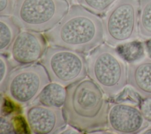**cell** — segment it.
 Segmentation results:
<instances>
[{"label":"cell","mask_w":151,"mask_h":134,"mask_svg":"<svg viewBox=\"0 0 151 134\" xmlns=\"http://www.w3.org/2000/svg\"><path fill=\"white\" fill-rule=\"evenodd\" d=\"M127 84L143 97H151V59L144 58L127 65Z\"/></svg>","instance_id":"obj_11"},{"label":"cell","mask_w":151,"mask_h":134,"mask_svg":"<svg viewBox=\"0 0 151 134\" xmlns=\"http://www.w3.org/2000/svg\"><path fill=\"white\" fill-rule=\"evenodd\" d=\"M138 107L144 118L149 123L151 122V97L142 99Z\"/></svg>","instance_id":"obj_19"},{"label":"cell","mask_w":151,"mask_h":134,"mask_svg":"<svg viewBox=\"0 0 151 134\" xmlns=\"http://www.w3.org/2000/svg\"><path fill=\"white\" fill-rule=\"evenodd\" d=\"M140 133H146L149 134L151 133V126H148L147 128H146L145 129H143Z\"/></svg>","instance_id":"obj_23"},{"label":"cell","mask_w":151,"mask_h":134,"mask_svg":"<svg viewBox=\"0 0 151 134\" xmlns=\"http://www.w3.org/2000/svg\"><path fill=\"white\" fill-rule=\"evenodd\" d=\"M15 0H0V16H12Z\"/></svg>","instance_id":"obj_20"},{"label":"cell","mask_w":151,"mask_h":134,"mask_svg":"<svg viewBox=\"0 0 151 134\" xmlns=\"http://www.w3.org/2000/svg\"><path fill=\"white\" fill-rule=\"evenodd\" d=\"M87 74L111 97L127 84V65L115 47L106 43L97 46L87 58Z\"/></svg>","instance_id":"obj_3"},{"label":"cell","mask_w":151,"mask_h":134,"mask_svg":"<svg viewBox=\"0 0 151 134\" xmlns=\"http://www.w3.org/2000/svg\"><path fill=\"white\" fill-rule=\"evenodd\" d=\"M14 68L9 61L7 55L6 54H0V90L1 93L4 92L5 84L8 77Z\"/></svg>","instance_id":"obj_18"},{"label":"cell","mask_w":151,"mask_h":134,"mask_svg":"<svg viewBox=\"0 0 151 134\" xmlns=\"http://www.w3.org/2000/svg\"><path fill=\"white\" fill-rule=\"evenodd\" d=\"M140 0H118L103 19L104 40L116 47L139 37Z\"/></svg>","instance_id":"obj_6"},{"label":"cell","mask_w":151,"mask_h":134,"mask_svg":"<svg viewBox=\"0 0 151 134\" xmlns=\"http://www.w3.org/2000/svg\"><path fill=\"white\" fill-rule=\"evenodd\" d=\"M118 0H76L77 2L99 16L105 15Z\"/></svg>","instance_id":"obj_16"},{"label":"cell","mask_w":151,"mask_h":134,"mask_svg":"<svg viewBox=\"0 0 151 134\" xmlns=\"http://www.w3.org/2000/svg\"><path fill=\"white\" fill-rule=\"evenodd\" d=\"M66 96V87L58 83L51 81L42 89L32 103L50 107L63 108Z\"/></svg>","instance_id":"obj_12"},{"label":"cell","mask_w":151,"mask_h":134,"mask_svg":"<svg viewBox=\"0 0 151 134\" xmlns=\"http://www.w3.org/2000/svg\"><path fill=\"white\" fill-rule=\"evenodd\" d=\"M149 125L136 105L110 102L107 126L111 131L122 134L140 133Z\"/></svg>","instance_id":"obj_9"},{"label":"cell","mask_w":151,"mask_h":134,"mask_svg":"<svg viewBox=\"0 0 151 134\" xmlns=\"http://www.w3.org/2000/svg\"><path fill=\"white\" fill-rule=\"evenodd\" d=\"M120 57L129 64L135 63L143 60L146 54L144 42L132 40L115 47Z\"/></svg>","instance_id":"obj_13"},{"label":"cell","mask_w":151,"mask_h":134,"mask_svg":"<svg viewBox=\"0 0 151 134\" xmlns=\"http://www.w3.org/2000/svg\"><path fill=\"white\" fill-rule=\"evenodd\" d=\"M82 132L76 129L75 128L69 125V126H66L63 130L60 132V133H81Z\"/></svg>","instance_id":"obj_21"},{"label":"cell","mask_w":151,"mask_h":134,"mask_svg":"<svg viewBox=\"0 0 151 134\" xmlns=\"http://www.w3.org/2000/svg\"><path fill=\"white\" fill-rule=\"evenodd\" d=\"M47 48V40L41 32L24 30L15 37L6 54L14 67L40 60Z\"/></svg>","instance_id":"obj_8"},{"label":"cell","mask_w":151,"mask_h":134,"mask_svg":"<svg viewBox=\"0 0 151 134\" xmlns=\"http://www.w3.org/2000/svg\"><path fill=\"white\" fill-rule=\"evenodd\" d=\"M139 37L151 38V0H140Z\"/></svg>","instance_id":"obj_15"},{"label":"cell","mask_w":151,"mask_h":134,"mask_svg":"<svg viewBox=\"0 0 151 134\" xmlns=\"http://www.w3.org/2000/svg\"><path fill=\"white\" fill-rule=\"evenodd\" d=\"M146 54L147 57L151 59V38L147 39L146 41L144 42Z\"/></svg>","instance_id":"obj_22"},{"label":"cell","mask_w":151,"mask_h":134,"mask_svg":"<svg viewBox=\"0 0 151 134\" xmlns=\"http://www.w3.org/2000/svg\"><path fill=\"white\" fill-rule=\"evenodd\" d=\"M51 82L68 87L87 76V59L84 53L64 47H47L40 61Z\"/></svg>","instance_id":"obj_5"},{"label":"cell","mask_w":151,"mask_h":134,"mask_svg":"<svg viewBox=\"0 0 151 134\" xmlns=\"http://www.w3.org/2000/svg\"><path fill=\"white\" fill-rule=\"evenodd\" d=\"M25 116L31 132L35 134L58 133L67 124L63 108L37 103H32L25 109Z\"/></svg>","instance_id":"obj_10"},{"label":"cell","mask_w":151,"mask_h":134,"mask_svg":"<svg viewBox=\"0 0 151 134\" xmlns=\"http://www.w3.org/2000/svg\"><path fill=\"white\" fill-rule=\"evenodd\" d=\"M111 98L109 102L127 103L137 106H139L142 99L141 95L132 87H124L119 93L111 97Z\"/></svg>","instance_id":"obj_17"},{"label":"cell","mask_w":151,"mask_h":134,"mask_svg":"<svg viewBox=\"0 0 151 134\" xmlns=\"http://www.w3.org/2000/svg\"><path fill=\"white\" fill-rule=\"evenodd\" d=\"M50 82L47 72L41 63L19 66L10 73L4 93L15 103L26 106L34 102Z\"/></svg>","instance_id":"obj_7"},{"label":"cell","mask_w":151,"mask_h":134,"mask_svg":"<svg viewBox=\"0 0 151 134\" xmlns=\"http://www.w3.org/2000/svg\"><path fill=\"white\" fill-rule=\"evenodd\" d=\"M21 28L12 16H0V53H6L9 46L20 32Z\"/></svg>","instance_id":"obj_14"},{"label":"cell","mask_w":151,"mask_h":134,"mask_svg":"<svg viewBox=\"0 0 151 134\" xmlns=\"http://www.w3.org/2000/svg\"><path fill=\"white\" fill-rule=\"evenodd\" d=\"M66 89L63 110L67 125L87 133L108 128L110 102L92 79L86 77Z\"/></svg>","instance_id":"obj_1"},{"label":"cell","mask_w":151,"mask_h":134,"mask_svg":"<svg viewBox=\"0 0 151 134\" xmlns=\"http://www.w3.org/2000/svg\"><path fill=\"white\" fill-rule=\"evenodd\" d=\"M44 35L50 45L82 53L91 51L104 41L100 16L79 4L71 5L61 20Z\"/></svg>","instance_id":"obj_2"},{"label":"cell","mask_w":151,"mask_h":134,"mask_svg":"<svg viewBox=\"0 0 151 134\" xmlns=\"http://www.w3.org/2000/svg\"><path fill=\"white\" fill-rule=\"evenodd\" d=\"M69 8L67 0H15L12 17L21 29L45 32L54 27Z\"/></svg>","instance_id":"obj_4"}]
</instances>
